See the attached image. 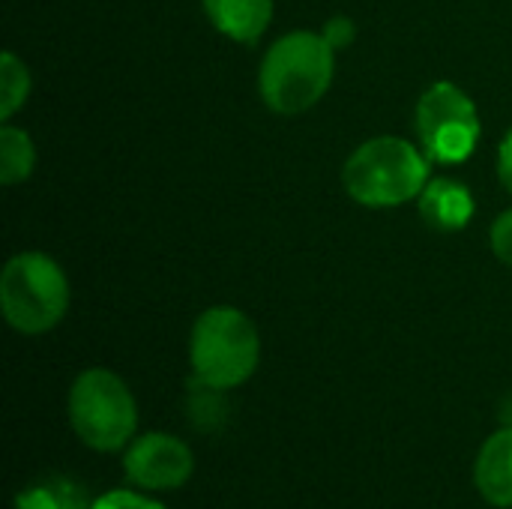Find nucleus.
I'll list each match as a JSON object with an SVG mask.
<instances>
[{
    "label": "nucleus",
    "mask_w": 512,
    "mask_h": 509,
    "mask_svg": "<svg viewBox=\"0 0 512 509\" xmlns=\"http://www.w3.org/2000/svg\"><path fill=\"white\" fill-rule=\"evenodd\" d=\"M72 432L96 453H117L132 444L138 426V405L132 390L111 369H84L66 399Z\"/></svg>",
    "instance_id": "obj_5"
},
{
    "label": "nucleus",
    "mask_w": 512,
    "mask_h": 509,
    "mask_svg": "<svg viewBox=\"0 0 512 509\" xmlns=\"http://www.w3.org/2000/svg\"><path fill=\"white\" fill-rule=\"evenodd\" d=\"M498 180L504 183V189L512 195V126L510 132L501 138V144H498Z\"/></svg>",
    "instance_id": "obj_18"
},
{
    "label": "nucleus",
    "mask_w": 512,
    "mask_h": 509,
    "mask_svg": "<svg viewBox=\"0 0 512 509\" xmlns=\"http://www.w3.org/2000/svg\"><path fill=\"white\" fill-rule=\"evenodd\" d=\"M336 75V51L321 33L291 30L279 36L258 66L261 102L285 117L315 108Z\"/></svg>",
    "instance_id": "obj_1"
},
{
    "label": "nucleus",
    "mask_w": 512,
    "mask_h": 509,
    "mask_svg": "<svg viewBox=\"0 0 512 509\" xmlns=\"http://www.w3.org/2000/svg\"><path fill=\"white\" fill-rule=\"evenodd\" d=\"M123 471L129 483L147 492L180 489L195 471V456L186 441L165 432H147L126 447Z\"/></svg>",
    "instance_id": "obj_7"
},
{
    "label": "nucleus",
    "mask_w": 512,
    "mask_h": 509,
    "mask_svg": "<svg viewBox=\"0 0 512 509\" xmlns=\"http://www.w3.org/2000/svg\"><path fill=\"white\" fill-rule=\"evenodd\" d=\"M414 123L420 147L435 165L468 162L483 135L474 99L453 81H435L423 90Z\"/></svg>",
    "instance_id": "obj_6"
},
{
    "label": "nucleus",
    "mask_w": 512,
    "mask_h": 509,
    "mask_svg": "<svg viewBox=\"0 0 512 509\" xmlns=\"http://www.w3.org/2000/svg\"><path fill=\"white\" fill-rule=\"evenodd\" d=\"M417 207H420L423 222L444 234L465 231L477 213V201H474L471 189L453 177H432L426 183V189L420 192Z\"/></svg>",
    "instance_id": "obj_8"
},
{
    "label": "nucleus",
    "mask_w": 512,
    "mask_h": 509,
    "mask_svg": "<svg viewBox=\"0 0 512 509\" xmlns=\"http://www.w3.org/2000/svg\"><path fill=\"white\" fill-rule=\"evenodd\" d=\"M321 36H324L327 45L339 54V51H345V48L357 39V24H354V18H348V15H333V18L324 21Z\"/></svg>",
    "instance_id": "obj_16"
},
{
    "label": "nucleus",
    "mask_w": 512,
    "mask_h": 509,
    "mask_svg": "<svg viewBox=\"0 0 512 509\" xmlns=\"http://www.w3.org/2000/svg\"><path fill=\"white\" fill-rule=\"evenodd\" d=\"M192 387H195V393L189 396V417L201 429H216L219 423H225V402H222L225 390L207 387L195 378H192Z\"/></svg>",
    "instance_id": "obj_14"
},
{
    "label": "nucleus",
    "mask_w": 512,
    "mask_h": 509,
    "mask_svg": "<svg viewBox=\"0 0 512 509\" xmlns=\"http://www.w3.org/2000/svg\"><path fill=\"white\" fill-rule=\"evenodd\" d=\"M36 168V147L33 138L12 123L0 126V183L3 186H18L30 180Z\"/></svg>",
    "instance_id": "obj_11"
},
{
    "label": "nucleus",
    "mask_w": 512,
    "mask_h": 509,
    "mask_svg": "<svg viewBox=\"0 0 512 509\" xmlns=\"http://www.w3.org/2000/svg\"><path fill=\"white\" fill-rule=\"evenodd\" d=\"M432 180V159L408 138L378 135L363 141L342 165V186L351 201L387 210L417 201Z\"/></svg>",
    "instance_id": "obj_2"
},
{
    "label": "nucleus",
    "mask_w": 512,
    "mask_h": 509,
    "mask_svg": "<svg viewBox=\"0 0 512 509\" xmlns=\"http://www.w3.org/2000/svg\"><path fill=\"white\" fill-rule=\"evenodd\" d=\"M201 6L213 30L240 45H255L273 21V0H201Z\"/></svg>",
    "instance_id": "obj_9"
},
{
    "label": "nucleus",
    "mask_w": 512,
    "mask_h": 509,
    "mask_svg": "<svg viewBox=\"0 0 512 509\" xmlns=\"http://www.w3.org/2000/svg\"><path fill=\"white\" fill-rule=\"evenodd\" d=\"M30 69L15 51H3L0 57V120L9 123L30 96Z\"/></svg>",
    "instance_id": "obj_13"
},
{
    "label": "nucleus",
    "mask_w": 512,
    "mask_h": 509,
    "mask_svg": "<svg viewBox=\"0 0 512 509\" xmlns=\"http://www.w3.org/2000/svg\"><path fill=\"white\" fill-rule=\"evenodd\" d=\"M489 243H492L495 258L512 267V207L495 216V222L489 228Z\"/></svg>",
    "instance_id": "obj_15"
},
{
    "label": "nucleus",
    "mask_w": 512,
    "mask_h": 509,
    "mask_svg": "<svg viewBox=\"0 0 512 509\" xmlns=\"http://www.w3.org/2000/svg\"><path fill=\"white\" fill-rule=\"evenodd\" d=\"M72 303L66 270L45 252H18L0 273V309L21 336L54 330Z\"/></svg>",
    "instance_id": "obj_4"
},
{
    "label": "nucleus",
    "mask_w": 512,
    "mask_h": 509,
    "mask_svg": "<svg viewBox=\"0 0 512 509\" xmlns=\"http://www.w3.org/2000/svg\"><path fill=\"white\" fill-rule=\"evenodd\" d=\"M93 504H87L84 489L72 480L63 477H51L42 480L30 489H24L15 498V509H90Z\"/></svg>",
    "instance_id": "obj_12"
},
{
    "label": "nucleus",
    "mask_w": 512,
    "mask_h": 509,
    "mask_svg": "<svg viewBox=\"0 0 512 509\" xmlns=\"http://www.w3.org/2000/svg\"><path fill=\"white\" fill-rule=\"evenodd\" d=\"M90 509H168V507H165V504H159V501H153V498H144V495H135V492L117 489V492H108V495L96 498Z\"/></svg>",
    "instance_id": "obj_17"
},
{
    "label": "nucleus",
    "mask_w": 512,
    "mask_h": 509,
    "mask_svg": "<svg viewBox=\"0 0 512 509\" xmlns=\"http://www.w3.org/2000/svg\"><path fill=\"white\" fill-rule=\"evenodd\" d=\"M261 363V336L237 306H210L198 315L189 333L192 378L216 387H243Z\"/></svg>",
    "instance_id": "obj_3"
},
{
    "label": "nucleus",
    "mask_w": 512,
    "mask_h": 509,
    "mask_svg": "<svg viewBox=\"0 0 512 509\" xmlns=\"http://www.w3.org/2000/svg\"><path fill=\"white\" fill-rule=\"evenodd\" d=\"M474 483L492 507L512 509V426L495 432L480 447Z\"/></svg>",
    "instance_id": "obj_10"
}]
</instances>
